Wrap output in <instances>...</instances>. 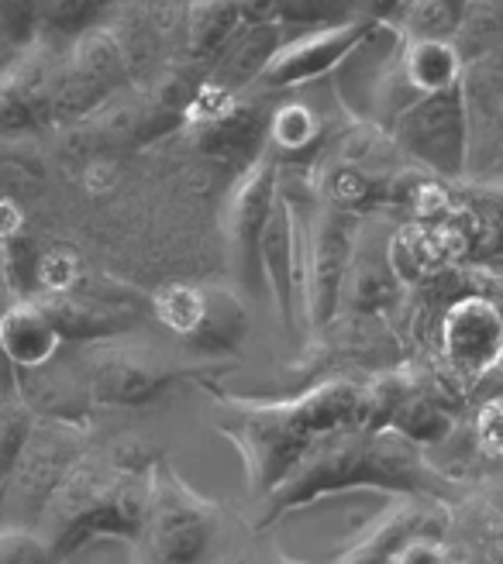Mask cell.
I'll return each mask as SVG.
<instances>
[{"mask_svg":"<svg viewBox=\"0 0 503 564\" xmlns=\"http://www.w3.org/2000/svg\"><path fill=\"white\" fill-rule=\"evenodd\" d=\"M190 131L197 134L204 152H214V155H232V152H242V149H256L259 141L266 138L256 104L238 100V94L228 97L221 107L207 110L204 118H193Z\"/></svg>","mask_w":503,"mask_h":564,"instance_id":"obj_13","label":"cell"},{"mask_svg":"<svg viewBox=\"0 0 503 564\" xmlns=\"http://www.w3.org/2000/svg\"><path fill=\"white\" fill-rule=\"evenodd\" d=\"M400 152L425 173L452 183L469 169V107L462 83L417 97L389 124Z\"/></svg>","mask_w":503,"mask_h":564,"instance_id":"obj_4","label":"cell"},{"mask_svg":"<svg viewBox=\"0 0 503 564\" xmlns=\"http://www.w3.org/2000/svg\"><path fill=\"white\" fill-rule=\"evenodd\" d=\"M146 541L159 561H197L214 530V506L193 492L183 478L159 465L149 478L146 502Z\"/></svg>","mask_w":503,"mask_h":564,"instance_id":"obj_6","label":"cell"},{"mask_svg":"<svg viewBox=\"0 0 503 564\" xmlns=\"http://www.w3.org/2000/svg\"><path fill=\"white\" fill-rule=\"evenodd\" d=\"M76 275V262L69 256H49L45 262V282L52 290H66V282H73Z\"/></svg>","mask_w":503,"mask_h":564,"instance_id":"obj_27","label":"cell"},{"mask_svg":"<svg viewBox=\"0 0 503 564\" xmlns=\"http://www.w3.org/2000/svg\"><path fill=\"white\" fill-rule=\"evenodd\" d=\"M266 141H269V152H279V155L311 152L321 141V118L307 104H283L272 110Z\"/></svg>","mask_w":503,"mask_h":564,"instance_id":"obj_22","label":"cell"},{"mask_svg":"<svg viewBox=\"0 0 503 564\" xmlns=\"http://www.w3.org/2000/svg\"><path fill=\"white\" fill-rule=\"evenodd\" d=\"M445 533V513L431 502H400L386 510L373 527H366L358 538L339 554L342 561H397V554L421 541V538H441Z\"/></svg>","mask_w":503,"mask_h":564,"instance_id":"obj_12","label":"cell"},{"mask_svg":"<svg viewBox=\"0 0 503 564\" xmlns=\"http://www.w3.org/2000/svg\"><path fill=\"white\" fill-rule=\"evenodd\" d=\"M441 351L462 379H480L503 361V310L486 296H462L441 321Z\"/></svg>","mask_w":503,"mask_h":564,"instance_id":"obj_8","label":"cell"},{"mask_svg":"<svg viewBox=\"0 0 503 564\" xmlns=\"http://www.w3.org/2000/svg\"><path fill=\"white\" fill-rule=\"evenodd\" d=\"M370 18L355 21H331L318 24L311 32H303L297 39H283V45L276 48L269 66L259 76V87L266 90H290L300 83H311L318 76H328L334 66L342 63V55L355 45Z\"/></svg>","mask_w":503,"mask_h":564,"instance_id":"obj_9","label":"cell"},{"mask_svg":"<svg viewBox=\"0 0 503 564\" xmlns=\"http://www.w3.org/2000/svg\"><path fill=\"white\" fill-rule=\"evenodd\" d=\"M345 4H355V0H345ZM366 4H370V0H366Z\"/></svg>","mask_w":503,"mask_h":564,"instance_id":"obj_29","label":"cell"},{"mask_svg":"<svg viewBox=\"0 0 503 564\" xmlns=\"http://www.w3.org/2000/svg\"><path fill=\"white\" fill-rule=\"evenodd\" d=\"M410 382L404 376H379L370 386H358V400H355V427L366 431H386L389 420H394L400 400L407 397Z\"/></svg>","mask_w":503,"mask_h":564,"instance_id":"obj_23","label":"cell"},{"mask_svg":"<svg viewBox=\"0 0 503 564\" xmlns=\"http://www.w3.org/2000/svg\"><path fill=\"white\" fill-rule=\"evenodd\" d=\"M404 69L417 94H435L462 83L465 59L452 39H407L404 42Z\"/></svg>","mask_w":503,"mask_h":564,"instance_id":"obj_16","label":"cell"},{"mask_svg":"<svg viewBox=\"0 0 503 564\" xmlns=\"http://www.w3.org/2000/svg\"><path fill=\"white\" fill-rule=\"evenodd\" d=\"M318 193H321L324 204L355 214L362 207H370L373 200H383V196H389V183L373 176V173H366V169L345 162V159H331L321 169Z\"/></svg>","mask_w":503,"mask_h":564,"instance_id":"obj_18","label":"cell"},{"mask_svg":"<svg viewBox=\"0 0 503 564\" xmlns=\"http://www.w3.org/2000/svg\"><path fill=\"white\" fill-rule=\"evenodd\" d=\"M500 28H503V0H465L452 42L465 63L490 59L500 39Z\"/></svg>","mask_w":503,"mask_h":564,"instance_id":"obj_20","label":"cell"},{"mask_svg":"<svg viewBox=\"0 0 503 564\" xmlns=\"http://www.w3.org/2000/svg\"><path fill=\"white\" fill-rule=\"evenodd\" d=\"M355 400L358 386L349 379H328L293 400H228L221 434L238 447L248 489L269 496L314 441L355 427Z\"/></svg>","mask_w":503,"mask_h":564,"instance_id":"obj_1","label":"cell"},{"mask_svg":"<svg viewBox=\"0 0 503 564\" xmlns=\"http://www.w3.org/2000/svg\"><path fill=\"white\" fill-rule=\"evenodd\" d=\"M428 486V468L397 431H366L342 427L303 451L300 462L279 478V486L266 496L269 517L293 510L311 499L345 492V489H383L417 496Z\"/></svg>","mask_w":503,"mask_h":564,"instance_id":"obj_2","label":"cell"},{"mask_svg":"<svg viewBox=\"0 0 503 564\" xmlns=\"http://www.w3.org/2000/svg\"><path fill=\"white\" fill-rule=\"evenodd\" d=\"M207 296V310H204V321L201 327L190 334V341L197 345L201 351H232L238 348V341L245 337V310L238 303L235 293L228 290H217V286H204Z\"/></svg>","mask_w":503,"mask_h":564,"instance_id":"obj_19","label":"cell"},{"mask_svg":"<svg viewBox=\"0 0 503 564\" xmlns=\"http://www.w3.org/2000/svg\"><path fill=\"white\" fill-rule=\"evenodd\" d=\"M477 444L493 458L503 455V392L483 403V410L477 416Z\"/></svg>","mask_w":503,"mask_h":564,"instance_id":"obj_25","label":"cell"},{"mask_svg":"<svg viewBox=\"0 0 503 564\" xmlns=\"http://www.w3.org/2000/svg\"><path fill=\"white\" fill-rule=\"evenodd\" d=\"M279 165L276 152H259L245 165V173L228 189L225 207V235L242 282H259V235L279 193Z\"/></svg>","mask_w":503,"mask_h":564,"instance_id":"obj_7","label":"cell"},{"mask_svg":"<svg viewBox=\"0 0 503 564\" xmlns=\"http://www.w3.org/2000/svg\"><path fill=\"white\" fill-rule=\"evenodd\" d=\"M465 0H394L386 18L407 39H452Z\"/></svg>","mask_w":503,"mask_h":564,"instance_id":"obj_17","label":"cell"},{"mask_svg":"<svg viewBox=\"0 0 503 564\" xmlns=\"http://www.w3.org/2000/svg\"><path fill=\"white\" fill-rule=\"evenodd\" d=\"M279 21H321L331 11L345 8V0H269Z\"/></svg>","mask_w":503,"mask_h":564,"instance_id":"obj_26","label":"cell"},{"mask_svg":"<svg viewBox=\"0 0 503 564\" xmlns=\"http://www.w3.org/2000/svg\"><path fill=\"white\" fill-rule=\"evenodd\" d=\"M452 427V416L435 397L428 392H417L414 386L407 389V397L400 400L394 420H389V431L404 434L410 444L425 447V444H438Z\"/></svg>","mask_w":503,"mask_h":564,"instance_id":"obj_21","label":"cell"},{"mask_svg":"<svg viewBox=\"0 0 503 564\" xmlns=\"http://www.w3.org/2000/svg\"><path fill=\"white\" fill-rule=\"evenodd\" d=\"M245 18L242 0H186L183 35L190 63H211Z\"/></svg>","mask_w":503,"mask_h":564,"instance_id":"obj_15","label":"cell"},{"mask_svg":"<svg viewBox=\"0 0 503 564\" xmlns=\"http://www.w3.org/2000/svg\"><path fill=\"white\" fill-rule=\"evenodd\" d=\"M259 275L283 324H293L300 296V217L283 193H276L272 210L259 235Z\"/></svg>","mask_w":503,"mask_h":564,"instance_id":"obj_10","label":"cell"},{"mask_svg":"<svg viewBox=\"0 0 503 564\" xmlns=\"http://www.w3.org/2000/svg\"><path fill=\"white\" fill-rule=\"evenodd\" d=\"M279 45H283L279 18L245 14L232 32V39L221 45V52L211 59V69L204 73V79L225 94H242L252 83H259L263 69L269 66Z\"/></svg>","mask_w":503,"mask_h":564,"instance_id":"obj_11","label":"cell"},{"mask_svg":"<svg viewBox=\"0 0 503 564\" xmlns=\"http://www.w3.org/2000/svg\"><path fill=\"white\" fill-rule=\"evenodd\" d=\"M490 59L503 66V28H500V39H496V48H493V55H490Z\"/></svg>","mask_w":503,"mask_h":564,"instance_id":"obj_28","label":"cell"},{"mask_svg":"<svg viewBox=\"0 0 503 564\" xmlns=\"http://www.w3.org/2000/svg\"><path fill=\"white\" fill-rule=\"evenodd\" d=\"M404 42L407 35L376 14L366 21L355 45L342 55V63L331 69L334 90H339V100L352 121H370L389 131L400 110L421 97L410 87L404 69Z\"/></svg>","mask_w":503,"mask_h":564,"instance_id":"obj_3","label":"cell"},{"mask_svg":"<svg viewBox=\"0 0 503 564\" xmlns=\"http://www.w3.org/2000/svg\"><path fill=\"white\" fill-rule=\"evenodd\" d=\"M204 310H207V296H204L201 286H186V282H170V286H162V290L156 293V317H159L165 327H170V330L183 334V337H190L193 330L201 327Z\"/></svg>","mask_w":503,"mask_h":564,"instance_id":"obj_24","label":"cell"},{"mask_svg":"<svg viewBox=\"0 0 503 564\" xmlns=\"http://www.w3.org/2000/svg\"><path fill=\"white\" fill-rule=\"evenodd\" d=\"M0 348L14 365L42 369L60 348V327L42 306H11L0 317Z\"/></svg>","mask_w":503,"mask_h":564,"instance_id":"obj_14","label":"cell"},{"mask_svg":"<svg viewBox=\"0 0 503 564\" xmlns=\"http://www.w3.org/2000/svg\"><path fill=\"white\" fill-rule=\"evenodd\" d=\"M355 248V214L318 204L311 220H300V314L324 327L342 310V286Z\"/></svg>","mask_w":503,"mask_h":564,"instance_id":"obj_5","label":"cell"}]
</instances>
